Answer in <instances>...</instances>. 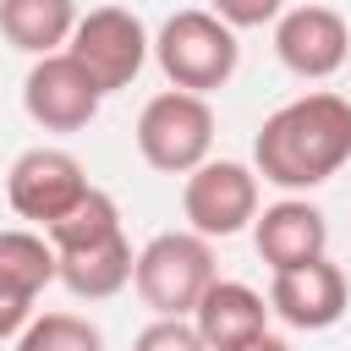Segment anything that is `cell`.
Wrapping results in <instances>:
<instances>
[{"instance_id":"obj_11","label":"cell","mask_w":351,"mask_h":351,"mask_svg":"<svg viewBox=\"0 0 351 351\" xmlns=\"http://www.w3.org/2000/svg\"><path fill=\"white\" fill-rule=\"evenodd\" d=\"M252 247H258V258L269 263V274H274V269L313 263V258L329 252V219H324V208L307 203L302 192H285L280 203L258 208V219H252Z\"/></svg>"},{"instance_id":"obj_14","label":"cell","mask_w":351,"mask_h":351,"mask_svg":"<svg viewBox=\"0 0 351 351\" xmlns=\"http://www.w3.org/2000/svg\"><path fill=\"white\" fill-rule=\"evenodd\" d=\"M77 16V0H0V38L38 60L71 44Z\"/></svg>"},{"instance_id":"obj_3","label":"cell","mask_w":351,"mask_h":351,"mask_svg":"<svg viewBox=\"0 0 351 351\" xmlns=\"http://www.w3.org/2000/svg\"><path fill=\"white\" fill-rule=\"evenodd\" d=\"M154 60L170 77V88L214 93V88H225L236 77L241 44H236V27L225 16H214V11H176L154 33Z\"/></svg>"},{"instance_id":"obj_10","label":"cell","mask_w":351,"mask_h":351,"mask_svg":"<svg viewBox=\"0 0 351 351\" xmlns=\"http://www.w3.org/2000/svg\"><path fill=\"white\" fill-rule=\"evenodd\" d=\"M351 307V285H346V269L324 252L313 263H296V269H274L269 280V313L285 318L291 329H335Z\"/></svg>"},{"instance_id":"obj_17","label":"cell","mask_w":351,"mask_h":351,"mask_svg":"<svg viewBox=\"0 0 351 351\" xmlns=\"http://www.w3.org/2000/svg\"><path fill=\"white\" fill-rule=\"evenodd\" d=\"M16 351H104V329L82 313H33Z\"/></svg>"},{"instance_id":"obj_18","label":"cell","mask_w":351,"mask_h":351,"mask_svg":"<svg viewBox=\"0 0 351 351\" xmlns=\"http://www.w3.org/2000/svg\"><path fill=\"white\" fill-rule=\"evenodd\" d=\"M132 351H208V346H203L192 318H154V324L137 329Z\"/></svg>"},{"instance_id":"obj_6","label":"cell","mask_w":351,"mask_h":351,"mask_svg":"<svg viewBox=\"0 0 351 351\" xmlns=\"http://www.w3.org/2000/svg\"><path fill=\"white\" fill-rule=\"evenodd\" d=\"M88 186H93V181H88L82 159H77L71 148H49V143L16 154L11 170H5V203H11V214L27 219L33 230H49L60 214H71V208L88 197Z\"/></svg>"},{"instance_id":"obj_9","label":"cell","mask_w":351,"mask_h":351,"mask_svg":"<svg viewBox=\"0 0 351 351\" xmlns=\"http://www.w3.org/2000/svg\"><path fill=\"white\" fill-rule=\"evenodd\" d=\"M274 55L291 77L324 82L351 60V27L335 5H285L274 22Z\"/></svg>"},{"instance_id":"obj_1","label":"cell","mask_w":351,"mask_h":351,"mask_svg":"<svg viewBox=\"0 0 351 351\" xmlns=\"http://www.w3.org/2000/svg\"><path fill=\"white\" fill-rule=\"evenodd\" d=\"M346 165H351V99L329 88L285 99L280 110L263 115L252 137V170L280 192H313L335 181Z\"/></svg>"},{"instance_id":"obj_15","label":"cell","mask_w":351,"mask_h":351,"mask_svg":"<svg viewBox=\"0 0 351 351\" xmlns=\"http://www.w3.org/2000/svg\"><path fill=\"white\" fill-rule=\"evenodd\" d=\"M55 280H60V263L44 230H0V296L38 302L44 285Z\"/></svg>"},{"instance_id":"obj_19","label":"cell","mask_w":351,"mask_h":351,"mask_svg":"<svg viewBox=\"0 0 351 351\" xmlns=\"http://www.w3.org/2000/svg\"><path fill=\"white\" fill-rule=\"evenodd\" d=\"M208 11L225 16V22L241 33V27H274L280 11H285V0H208Z\"/></svg>"},{"instance_id":"obj_7","label":"cell","mask_w":351,"mask_h":351,"mask_svg":"<svg viewBox=\"0 0 351 351\" xmlns=\"http://www.w3.org/2000/svg\"><path fill=\"white\" fill-rule=\"evenodd\" d=\"M181 214L197 236L225 241L258 219V170L241 159H203L181 181Z\"/></svg>"},{"instance_id":"obj_2","label":"cell","mask_w":351,"mask_h":351,"mask_svg":"<svg viewBox=\"0 0 351 351\" xmlns=\"http://www.w3.org/2000/svg\"><path fill=\"white\" fill-rule=\"evenodd\" d=\"M214 280H219L214 241L197 236L192 225L186 230H159L137 247L132 285H137V296L154 318H192V307L203 302V291Z\"/></svg>"},{"instance_id":"obj_20","label":"cell","mask_w":351,"mask_h":351,"mask_svg":"<svg viewBox=\"0 0 351 351\" xmlns=\"http://www.w3.org/2000/svg\"><path fill=\"white\" fill-rule=\"evenodd\" d=\"M27 318H33V302H22V296H0V340H16V335L27 329Z\"/></svg>"},{"instance_id":"obj_8","label":"cell","mask_w":351,"mask_h":351,"mask_svg":"<svg viewBox=\"0 0 351 351\" xmlns=\"http://www.w3.org/2000/svg\"><path fill=\"white\" fill-rule=\"evenodd\" d=\"M104 93L93 88V77L71 60V49H55V55H38L22 77V110L33 126L44 132H82L93 115H99Z\"/></svg>"},{"instance_id":"obj_21","label":"cell","mask_w":351,"mask_h":351,"mask_svg":"<svg viewBox=\"0 0 351 351\" xmlns=\"http://www.w3.org/2000/svg\"><path fill=\"white\" fill-rule=\"evenodd\" d=\"M236 351H291V340H280V335H258V340H247V346H236Z\"/></svg>"},{"instance_id":"obj_13","label":"cell","mask_w":351,"mask_h":351,"mask_svg":"<svg viewBox=\"0 0 351 351\" xmlns=\"http://www.w3.org/2000/svg\"><path fill=\"white\" fill-rule=\"evenodd\" d=\"M60 263V285L82 302H110L132 285V269H137V252L126 241V230L104 236V241H88V247H66L55 252Z\"/></svg>"},{"instance_id":"obj_16","label":"cell","mask_w":351,"mask_h":351,"mask_svg":"<svg viewBox=\"0 0 351 351\" xmlns=\"http://www.w3.org/2000/svg\"><path fill=\"white\" fill-rule=\"evenodd\" d=\"M115 230H121V208H115V197H110L104 186H88V197H82L71 214H60L44 236H49V247H55V252H66V247L104 241V236H115Z\"/></svg>"},{"instance_id":"obj_4","label":"cell","mask_w":351,"mask_h":351,"mask_svg":"<svg viewBox=\"0 0 351 351\" xmlns=\"http://www.w3.org/2000/svg\"><path fill=\"white\" fill-rule=\"evenodd\" d=\"M137 154L159 176H192L203 159H214V104L208 93L165 88L137 110Z\"/></svg>"},{"instance_id":"obj_5","label":"cell","mask_w":351,"mask_h":351,"mask_svg":"<svg viewBox=\"0 0 351 351\" xmlns=\"http://www.w3.org/2000/svg\"><path fill=\"white\" fill-rule=\"evenodd\" d=\"M66 49L93 77V88L110 99V93H121V88L137 82V71L154 55V38H148V27H143L137 11H126V5H93V11L77 16V33H71Z\"/></svg>"},{"instance_id":"obj_12","label":"cell","mask_w":351,"mask_h":351,"mask_svg":"<svg viewBox=\"0 0 351 351\" xmlns=\"http://www.w3.org/2000/svg\"><path fill=\"white\" fill-rule=\"evenodd\" d=\"M192 324L208 351H236L258 335H269V296L252 291L247 280H214L203 302L192 307Z\"/></svg>"}]
</instances>
